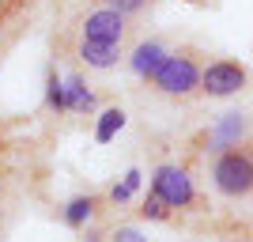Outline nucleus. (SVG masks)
Listing matches in <instances>:
<instances>
[{"mask_svg": "<svg viewBox=\"0 0 253 242\" xmlns=\"http://www.w3.org/2000/svg\"><path fill=\"white\" fill-rule=\"evenodd\" d=\"M201 80H204L201 49L178 46V49L163 61V68L151 76V87H155L159 95H170V98H189V95L201 91Z\"/></svg>", "mask_w": 253, "mask_h": 242, "instance_id": "obj_1", "label": "nucleus"}, {"mask_svg": "<svg viewBox=\"0 0 253 242\" xmlns=\"http://www.w3.org/2000/svg\"><path fill=\"white\" fill-rule=\"evenodd\" d=\"M211 182L223 197H253V144L223 147L211 163Z\"/></svg>", "mask_w": 253, "mask_h": 242, "instance_id": "obj_2", "label": "nucleus"}, {"mask_svg": "<svg viewBox=\"0 0 253 242\" xmlns=\"http://www.w3.org/2000/svg\"><path fill=\"white\" fill-rule=\"evenodd\" d=\"M246 80H250L246 64L231 61V57H219V61L204 64L201 91H204L208 98H231V95H238V91L246 87Z\"/></svg>", "mask_w": 253, "mask_h": 242, "instance_id": "obj_3", "label": "nucleus"}, {"mask_svg": "<svg viewBox=\"0 0 253 242\" xmlns=\"http://www.w3.org/2000/svg\"><path fill=\"white\" fill-rule=\"evenodd\" d=\"M151 193L163 197L170 208H189L193 200H197L189 170H185V167H170V163L155 167V174H151Z\"/></svg>", "mask_w": 253, "mask_h": 242, "instance_id": "obj_4", "label": "nucleus"}, {"mask_svg": "<svg viewBox=\"0 0 253 242\" xmlns=\"http://www.w3.org/2000/svg\"><path fill=\"white\" fill-rule=\"evenodd\" d=\"M84 42H125L128 38V15L121 8H98L80 27Z\"/></svg>", "mask_w": 253, "mask_h": 242, "instance_id": "obj_5", "label": "nucleus"}, {"mask_svg": "<svg viewBox=\"0 0 253 242\" xmlns=\"http://www.w3.org/2000/svg\"><path fill=\"white\" fill-rule=\"evenodd\" d=\"M167 57H170L167 46L159 42V38H148V42H140L136 49L128 53V64H132V72H136L140 80H148V84H151V76L163 68V61H167Z\"/></svg>", "mask_w": 253, "mask_h": 242, "instance_id": "obj_6", "label": "nucleus"}, {"mask_svg": "<svg viewBox=\"0 0 253 242\" xmlns=\"http://www.w3.org/2000/svg\"><path fill=\"white\" fill-rule=\"evenodd\" d=\"M125 57V42H84L80 38V61L87 68H114Z\"/></svg>", "mask_w": 253, "mask_h": 242, "instance_id": "obj_7", "label": "nucleus"}, {"mask_svg": "<svg viewBox=\"0 0 253 242\" xmlns=\"http://www.w3.org/2000/svg\"><path fill=\"white\" fill-rule=\"evenodd\" d=\"M246 133V117L242 114H223L219 125L208 133V151H223V147H234Z\"/></svg>", "mask_w": 253, "mask_h": 242, "instance_id": "obj_8", "label": "nucleus"}, {"mask_svg": "<svg viewBox=\"0 0 253 242\" xmlns=\"http://www.w3.org/2000/svg\"><path fill=\"white\" fill-rule=\"evenodd\" d=\"M95 208H98V197H72L68 204H64V223L68 227H84L91 216H95Z\"/></svg>", "mask_w": 253, "mask_h": 242, "instance_id": "obj_9", "label": "nucleus"}, {"mask_svg": "<svg viewBox=\"0 0 253 242\" xmlns=\"http://www.w3.org/2000/svg\"><path fill=\"white\" fill-rule=\"evenodd\" d=\"M64 91H68V110H84V114L95 110V95L84 87L80 76H68V87H64Z\"/></svg>", "mask_w": 253, "mask_h": 242, "instance_id": "obj_10", "label": "nucleus"}, {"mask_svg": "<svg viewBox=\"0 0 253 242\" xmlns=\"http://www.w3.org/2000/svg\"><path fill=\"white\" fill-rule=\"evenodd\" d=\"M121 125H125V110H117V106L102 110V121H98V129H95V140H98V144L114 140V133H117Z\"/></svg>", "mask_w": 253, "mask_h": 242, "instance_id": "obj_11", "label": "nucleus"}, {"mask_svg": "<svg viewBox=\"0 0 253 242\" xmlns=\"http://www.w3.org/2000/svg\"><path fill=\"white\" fill-rule=\"evenodd\" d=\"M45 98H49V106H53V110H68V91L61 87L57 72H49V80H45Z\"/></svg>", "mask_w": 253, "mask_h": 242, "instance_id": "obj_12", "label": "nucleus"}, {"mask_svg": "<svg viewBox=\"0 0 253 242\" xmlns=\"http://www.w3.org/2000/svg\"><path fill=\"white\" fill-rule=\"evenodd\" d=\"M140 216H144V220H159V223H163V220H170V204H167L163 197H155V193H151V197L144 200Z\"/></svg>", "mask_w": 253, "mask_h": 242, "instance_id": "obj_13", "label": "nucleus"}, {"mask_svg": "<svg viewBox=\"0 0 253 242\" xmlns=\"http://www.w3.org/2000/svg\"><path fill=\"white\" fill-rule=\"evenodd\" d=\"M136 186H140V170H128V174H125V182L110 190V200H117V204H121V200H128V197H132V190H136Z\"/></svg>", "mask_w": 253, "mask_h": 242, "instance_id": "obj_14", "label": "nucleus"}, {"mask_svg": "<svg viewBox=\"0 0 253 242\" xmlns=\"http://www.w3.org/2000/svg\"><path fill=\"white\" fill-rule=\"evenodd\" d=\"M110 242H148V239H144L136 227H117V231L110 235Z\"/></svg>", "mask_w": 253, "mask_h": 242, "instance_id": "obj_15", "label": "nucleus"}, {"mask_svg": "<svg viewBox=\"0 0 253 242\" xmlns=\"http://www.w3.org/2000/svg\"><path fill=\"white\" fill-rule=\"evenodd\" d=\"M27 4H31V0H0V23H4V19H11L15 11H23Z\"/></svg>", "mask_w": 253, "mask_h": 242, "instance_id": "obj_16", "label": "nucleus"}, {"mask_svg": "<svg viewBox=\"0 0 253 242\" xmlns=\"http://www.w3.org/2000/svg\"><path fill=\"white\" fill-rule=\"evenodd\" d=\"M117 8L125 11V15H132V11H140V8H144V0H117Z\"/></svg>", "mask_w": 253, "mask_h": 242, "instance_id": "obj_17", "label": "nucleus"}, {"mask_svg": "<svg viewBox=\"0 0 253 242\" xmlns=\"http://www.w3.org/2000/svg\"><path fill=\"white\" fill-rule=\"evenodd\" d=\"M185 4H208V0H185Z\"/></svg>", "mask_w": 253, "mask_h": 242, "instance_id": "obj_18", "label": "nucleus"}, {"mask_svg": "<svg viewBox=\"0 0 253 242\" xmlns=\"http://www.w3.org/2000/svg\"><path fill=\"white\" fill-rule=\"evenodd\" d=\"M98 4H117V0H98Z\"/></svg>", "mask_w": 253, "mask_h": 242, "instance_id": "obj_19", "label": "nucleus"}]
</instances>
